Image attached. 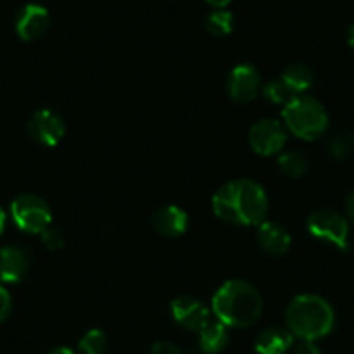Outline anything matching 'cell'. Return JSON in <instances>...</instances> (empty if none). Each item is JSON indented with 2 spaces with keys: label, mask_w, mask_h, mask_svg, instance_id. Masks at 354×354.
I'll list each match as a JSON object with an SVG mask.
<instances>
[{
  "label": "cell",
  "mask_w": 354,
  "mask_h": 354,
  "mask_svg": "<svg viewBox=\"0 0 354 354\" xmlns=\"http://www.w3.org/2000/svg\"><path fill=\"white\" fill-rule=\"evenodd\" d=\"M270 202L264 188L252 179H234L212 196V210L221 221L234 226H259L268 216Z\"/></svg>",
  "instance_id": "6da1fadb"
},
{
  "label": "cell",
  "mask_w": 354,
  "mask_h": 354,
  "mask_svg": "<svg viewBox=\"0 0 354 354\" xmlns=\"http://www.w3.org/2000/svg\"><path fill=\"white\" fill-rule=\"evenodd\" d=\"M212 313L226 326L245 328L261 318L262 297L248 281L230 280L214 294Z\"/></svg>",
  "instance_id": "7a4b0ae2"
},
{
  "label": "cell",
  "mask_w": 354,
  "mask_h": 354,
  "mask_svg": "<svg viewBox=\"0 0 354 354\" xmlns=\"http://www.w3.org/2000/svg\"><path fill=\"white\" fill-rule=\"evenodd\" d=\"M285 318L292 335L306 340L328 335L335 323L332 306L315 294H302L292 299L285 311Z\"/></svg>",
  "instance_id": "3957f363"
},
{
  "label": "cell",
  "mask_w": 354,
  "mask_h": 354,
  "mask_svg": "<svg viewBox=\"0 0 354 354\" xmlns=\"http://www.w3.org/2000/svg\"><path fill=\"white\" fill-rule=\"evenodd\" d=\"M283 125L290 134L304 141L319 139L328 129V113L318 100L309 94L295 96L281 111Z\"/></svg>",
  "instance_id": "277c9868"
},
{
  "label": "cell",
  "mask_w": 354,
  "mask_h": 354,
  "mask_svg": "<svg viewBox=\"0 0 354 354\" xmlns=\"http://www.w3.org/2000/svg\"><path fill=\"white\" fill-rule=\"evenodd\" d=\"M11 217L16 226L25 233L42 234L50 226L53 212L46 200L32 193H25L12 200Z\"/></svg>",
  "instance_id": "5b68a950"
},
{
  "label": "cell",
  "mask_w": 354,
  "mask_h": 354,
  "mask_svg": "<svg viewBox=\"0 0 354 354\" xmlns=\"http://www.w3.org/2000/svg\"><path fill=\"white\" fill-rule=\"evenodd\" d=\"M308 231L311 236L333 245L339 250H347L349 247V223L335 210H315L308 217Z\"/></svg>",
  "instance_id": "8992f818"
},
{
  "label": "cell",
  "mask_w": 354,
  "mask_h": 354,
  "mask_svg": "<svg viewBox=\"0 0 354 354\" xmlns=\"http://www.w3.org/2000/svg\"><path fill=\"white\" fill-rule=\"evenodd\" d=\"M287 127L278 120L264 118L255 122L248 132V145L257 155L271 156L280 153L287 145Z\"/></svg>",
  "instance_id": "52a82bcc"
},
{
  "label": "cell",
  "mask_w": 354,
  "mask_h": 354,
  "mask_svg": "<svg viewBox=\"0 0 354 354\" xmlns=\"http://www.w3.org/2000/svg\"><path fill=\"white\" fill-rule=\"evenodd\" d=\"M261 88V73L252 64H238L230 71L226 80L227 96L234 103H250Z\"/></svg>",
  "instance_id": "ba28073f"
},
{
  "label": "cell",
  "mask_w": 354,
  "mask_h": 354,
  "mask_svg": "<svg viewBox=\"0 0 354 354\" xmlns=\"http://www.w3.org/2000/svg\"><path fill=\"white\" fill-rule=\"evenodd\" d=\"M170 315L183 328L200 332L210 319V309L200 299L181 295L170 302Z\"/></svg>",
  "instance_id": "9c48e42d"
},
{
  "label": "cell",
  "mask_w": 354,
  "mask_h": 354,
  "mask_svg": "<svg viewBox=\"0 0 354 354\" xmlns=\"http://www.w3.org/2000/svg\"><path fill=\"white\" fill-rule=\"evenodd\" d=\"M28 129L33 141L39 142L40 146H46V148L56 146L64 138V132H66L63 118L57 113H54L53 110L37 111L30 118Z\"/></svg>",
  "instance_id": "30bf717a"
},
{
  "label": "cell",
  "mask_w": 354,
  "mask_h": 354,
  "mask_svg": "<svg viewBox=\"0 0 354 354\" xmlns=\"http://www.w3.org/2000/svg\"><path fill=\"white\" fill-rule=\"evenodd\" d=\"M153 230L165 238H177L185 234L189 226V217L186 210L177 205H163L155 210L151 217Z\"/></svg>",
  "instance_id": "8fae6325"
},
{
  "label": "cell",
  "mask_w": 354,
  "mask_h": 354,
  "mask_svg": "<svg viewBox=\"0 0 354 354\" xmlns=\"http://www.w3.org/2000/svg\"><path fill=\"white\" fill-rule=\"evenodd\" d=\"M47 28H49V12L46 8L39 4H28L19 11L16 19V33L21 40L30 42L40 39Z\"/></svg>",
  "instance_id": "7c38bea8"
},
{
  "label": "cell",
  "mask_w": 354,
  "mask_h": 354,
  "mask_svg": "<svg viewBox=\"0 0 354 354\" xmlns=\"http://www.w3.org/2000/svg\"><path fill=\"white\" fill-rule=\"evenodd\" d=\"M30 257L23 248L4 247L0 248V285L18 283L28 273Z\"/></svg>",
  "instance_id": "4fadbf2b"
},
{
  "label": "cell",
  "mask_w": 354,
  "mask_h": 354,
  "mask_svg": "<svg viewBox=\"0 0 354 354\" xmlns=\"http://www.w3.org/2000/svg\"><path fill=\"white\" fill-rule=\"evenodd\" d=\"M257 241L268 254L281 255L290 248L292 236L281 224L273 223V221H264L259 224Z\"/></svg>",
  "instance_id": "5bb4252c"
},
{
  "label": "cell",
  "mask_w": 354,
  "mask_h": 354,
  "mask_svg": "<svg viewBox=\"0 0 354 354\" xmlns=\"http://www.w3.org/2000/svg\"><path fill=\"white\" fill-rule=\"evenodd\" d=\"M294 344V335L285 328H266L255 339L259 354H285Z\"/></svg>",
  "instance_id": "9a60e30c"
},
{
  "label": "cell",
  "mask_w": 354,
  "mask_h": 354,
  "mask_svg": "<svg viewBox=\"0 0 354 354\" xmlns=\"http://www.w3.org/2000/svg\"><path fill=\"white\" fill-rule=\"evenodd\" d=\"M230 333L227 326L221 323L219 319H209L202 330L198 332V344L202 353L217 354L227 346Z\"/></svg>",
  "instance_id": "2e32d148"
},
{
  "label": "cell",
  "mask_w": 354,
  "mask_h": 354,
  "mask_svg": "<svg viewBox=\"0 0 354 354\" xmlns=\"http://www.w3.org/2000/svg\"><path fill=\"white\" fill-rule=\"evenodd\" d=\"M281 82L292 91L294 96L306 94L313 85V73L304 64H292L281 73Z\"/></svg>",
  "instance_id": "e0dca14e"
},
{
  "label": "cell",
  "mask_w": 354,
  "mask_h": 354,
  "mask_svg": "<svg viewBox=\"0 0 354 354\" xmlns=\"http://www.w3.org/2000/svg\"><path fill=\"white\" fill-rule=\"evenodd\" d=\"M278 167L287 177L299 179L308 170V158L299 151H285L278 158Z\"/></svg>",
  "instance_id": "ac0fdd59"
},
{
  "label": "cell",
  "mask_w": 354,
  "mask_h": 354,
  "mask_svg": "<svg viewBox=\"0 0 354 354\" xmlns=\"http://www.w3.org/2000/svg\"><path fill=\"white\" fill-rule=\"evenodd\" d=\"M233 15H231L230 11H226V9H217L212 15H209V18H207L205 21L207 32L214 37L230 35V33L233 32Z\"/></svg>",
  "instance_id": "d6986e66"
},
{
  "label": "cell",
  "mask_w": 354,
  "mask_h": 354,
  "mask_svg": "<svg viewBox=\"0 0 354 354\" xmlns=\"http://www.w3.org/2000/svg\"><path fill=\"white\" fill-rule=\"evenodd\" d=\"M108 347V337L103 330H88L78 342V353L80 354H104Z\"/></svg>",
  "instance_id": "ffe728a7"
},
{
  "label": "cell",
  "mask_w": 354,
  "mask_h": 354,
  "mask_svg": "<svg viewBox=\"0 0 354 354\" xmlns=\"http://www.w3.org/2000/svg\"><path fill=\"white\" fill-rule=\"evenodd\" d=\"M330 155L335 160H347L354 155V132L342 131L330 139Z\"/></svg>",
  "instance_id": "44dd1931"
},
{
  "label": "cell",
  "mask_w": 354,
  "mask_h": 354,
  "mask_svg": "<svg viewBox=\"0 0 354 354\" xmlns=\"http://www.w3.org/2000/svg\"><path fill=\"white\" fill-rule=\"evenodd\" d=\"M262 96L270 101V103L281 104V106L290 103L295 97L294 94H292L290 88H288L281 80H274L270 82V84H266L264 88H262Z\"/></svg>",
  "instance_id": "7402d4cb"
},
{
  "label": "cell",
  "mask_w": 354,
  "mask_h": 354,
  "mask_svg": "<svg viewBox=\"0 0 354 354\" xmlns=\"http://www.w3.org/2000/svg\"><path fill=\"white\" fill-rule=\"evenodd\" d=\"M42 241L49 250H61L64 247V234L61 233L57 227L49 226L46 231L42 233Z\"/></svg>",
  "instance_id": "603a6c76"
},
{
  "label": "cell",
  "mask_w": 354,
  "mask_h": 354,
  "mask_svg": "<svg viewBox=\"0 0 354 354\" xmlns=\"http://www.w3.org/2000/svg\"><path fill=\"white\" fill-rule=\"evenodd\" d=\"M12 309V299L11 294L8 292V288H4L0 285V323H4L9 318Z\"/></svg>",
  "instance_id": "cb8c5ba5"
},
{
  "label": "cell",
  "mask_w": 354,
  "mask_h": 354,
  "mask_svg": "<svg viewBox=\"0 0 354 354\" xmlns=\"http://www.w3.org/2000/svg\"><path fill=\"white\" fill-rule=\"evenodd\" d=\"M151 354H183V351L169 340H158L151 346Z\"/></svg>",
  "instance_id": "d4e9b609"
},
{
  "label": "cell",
  "mask_w": 354,
  "mask_h": 354,
  "mask_svg": "<svg viewBox=\"0 0 354 354\" xmlns=\"http://www.w3.org/2000/svg\"><path fill=\"white\" fill-rule=\"evenodd\" d=\"M294 354H322V351H319V347L316 346L315 340L301 339V342L295 346Z\"/></svg>",
  "instance_id": "484cf974"
},
{
  "label": "cell",
  "mask_w": 354,
  "mask_h": 354,
  "mask_svg": "<svg viewBox=\"0 0 354 354\" xmlns=\"http://www.w3.org/2000/svg\"><path fill=\"white\" fill-rule=\"evenodd\" d=\"M346 210H347V217H349L351 223L354 224V189H353V192H351V195L347 196Z\"/></svg>",
  "instance_id": "4316f807"
},
{
  "label": "cell",
  "mask_w": 354,
  "mask_h": 354,
  "mask_svg": "<svg viewBox=\"0 0 354 354\" xmlns=\"http://www.w3.org/2000/svg\"><path fill=\"white\" fill-rule=\"evenodd\" d=\"M207 2H209V4L212 6V8H216V9H224L227 4H230L231 0H207Z\"/></svg>",
  "instance_id": "83f0119b"
},
{
  "label": "cell",
  "mask_w": 354,
  "mask_h": 354,
  "mask_svg": "<svg viewBox=\"0 0 354 354\" xmlns=\"http://www.w3.org/2000/svg\"><path fill=\"white\" fill-rule=\"evenodd\" d=\"M47 354H75V353L71 349H68V347H54V349L49 351Z\"/></svg>",
  "instance_id": "f1b7e54d"
},
{
  "label": "cell",
  "mask_w": 354,
  "mask_h": 354,
  "mask_svg": "<svg viewBox=\"0 0 354 354\" xmlns=\"http://www.w3.org/2000/svg\"><path fill=\"white\" fill-rule=\"evenodd\" d=\"M6 224H8V216H6V212L2 209H0V234L4 233L6 230Z\"/></svg>",
  "instance_id": "f546056e"
},
{
  "label": "cell",
  "mask_w": 354,
  "mask_h": 354,
  "mask_svg": "<svg viewBox=\"0 0 354 354\" xmlns=\"http://www.w3.org/2000/svg\"><path fill=\"white\" fill-rule=\"evenodd\" d=\"M347 44H349L351 49L354 50V25L347 30Z\"/></svg>",
  "instance_id": "4dcf8cb0"
}]
</instances>
